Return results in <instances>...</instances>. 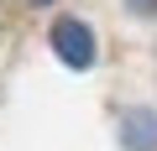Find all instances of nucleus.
<instances>
[{"label": "nucleus", "instance_id": "nucleus-1", "mask_svg": "<svg viewBox=\"0 0 157 151\" xmlns=\"http://www.w3.org/2000/svg\"><path fill=\"white\" fill-rule=\"evenodd\" d=\"M47 42H52V52H58V63H63V68H73V73L94 68V52H100V47H94V31H89V21L63 16V21H52Z\"/></svg>", "mask_w": 157, "mask_h": 151}, {"label": "nucleus", "instance_id": "nucleus-2", "mask_svg": "<svg viewBox=\"0 0 157 151\" xmlns=\"http://www.w3.org/2000/svg\"><path fill=\"white\" fill-rule=\"evenodd\" d=\"M121 146L126 151H157V115L152 110H126L121 115Z\"/></svg>", "mask_w": 157, "mask_h": 151}, {"label": "nucleus", "instance_id": "nucleus-3", "mask_svg": "<svg viewBox=\"0 0 157 151\" xmlns=\"http://www.w3.org/2000/svg\"><path fill=\"white\" fill-rule=\"evenodd\" d=\"M131 11H136V16H152V11H157V0H131Z\"/></svg>", "mask_w": 157, "mask_h": 151}, {"label": "nucleus", "instance_id": "nucleus-4", "mask_svg": "<svg viewBox=\"0 0 157 151\" xmlns=\"http://www.w3.org/2000/svg\"><path fill=\"white\" fill-rule=\"evenodd\" d=\"M32 5H52V0H32Z\"/></svg>", "mask_w": 157, "mask_h": 151}]
</instances>
